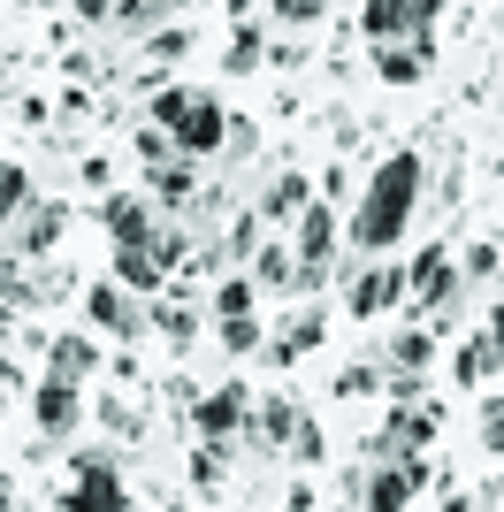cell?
<instances>
[{
    "instance_id": "6da1fadb",
    "label": "cell",
    "mask_w": 504,
    "mask_h": 512,
    "mask_svg": "<svg viewBox=\"0 0 504 512\" xmlns=\"http://www.w3.org/2000/svg\"><path fill=\"white\" fill-rule=\"evenodd\" d=\"M420 192H428V161H420V146H390L367 169V192H359L352 207V253L367 260H390L405 245V230H413V214H420Z\"/></svg>"
},
{
    "instance_id": "7a4b0ae2",
    "label": "cell",
    "mask_w": 504,
    "mask_h": 512,
    "mask_svg": "<svg viewBox=\"0 0 504 512\" xmlns=\"http://www.w3.org/2000/svg\"><path fill=\"white\" fill-rule=\"evenodd\" d=\"M146 123L168 130L184 161H207V153H222V138H230V107L214 100L207 85H153Z\"/></svg>"
},
{
    "instance_id": "3957f363",
    "label": "cell",
    "mask_w": 504,
    "mask_h": 512,
    "mask_svg": "<svg viewBox=\"0 0 504 512\" xmlns=\"http://www.w3.org/2000/svg\"><path fill=\"white\" fill-rule=\"evenodd\" d=\"M405 299H413V268H405V260H367V268L344 283L352 321H382V314H398Z\"/></svg>"
},
{
    "instance_id": "277c9868",
    "label": "cell",
    "mask_w": 504,
    "mask_h": 512,
    "mask_svg": "<svg viewBox=\"0 0 504 512\" xmlns=\"http://www.w3.org/2000/svg\"><path fill=\"white\" fill-rule=\"evenodd\" d=\"M62 512H130V482L115 474V459H100V451H84L77 474L62 482V497H54Z\"/></svg>"
},
{
    "instance_id": "5b68a950",
    "label": "cell",
    "mask_w": 504,
    "mask_h": 512,
    "mask_svg": "<svg viewBox=\"0 0 504 512\" xmlns=\"http://www.w3.org/2000/svg\"><path fill=\"white\" fill-rule=\"evenodd\" d=\"M420 482H428V451H413V459H375V467L359 474V512H405Z\"/></svg>"
},
{
    "instance_id": "8992f818",
    "label": "cell",
    "mask_w": 504,
    "mask_h": 512,
    "mask_svg": "<svg viewBox=\"0 0 504 512\" xmlns=\"http://www.w3.org/2000/svg\"><path fill=\"white\" fill-rule=\"evenodd\" d=\"M436 8L428 0H367L359 8V39L367 46H398V39H436Z\"/></svg>"
},
{
    "instance_id": "52a82bcc",
    "label": "cell",
    "mask_w": 504,
    "mask_h": 512,
    "mask_svg": "<svg viewBox=\"0 0 504 512\" xmlns=\"http://www.w3.org/2000/svg\"><path fill=\"white\" fill-rule=\"evenodd\" d=\"M336 199H314V207L298 214V291H321V283H329V253H336Z\"/></svg>"
},
{
    "instance_id": "ba28073f",
    "label": "cell",
    "mask_w": 504,
    "mask_h": 512,
    "mask_svg": "<svg viewBox=\"0 0 504 512\" xmlns=\"http://www.w3.org/2000/svg\"><path fill=\"white\" fill-rule=\"evenodd\" d=\"M146 299H138V291H123V283L107 276V283H92V291H84V329H100V337H146Z\"/></svg>"
},
{
    "instance_id": "9c48e42d",
    "label": "cell",
    "mask_w": 504,
    "mask_h": 512,
    "mask_svg": "<svg viewBox=\"0 0 504 512\" xmlns=\"http://www.w3.org/2000/svg\"><path fill=\"white\" fill-rule=\"evenodd\" d=\"M245 421H252V390L237 383V375H230V383H214L207 398L191 406V436H207V444H237Z\"/></svg>"
},
{
    "instance_id": "30bf717a",
    "label": "cell",
    "mask_w": 504,
    "mask_h": 512,
    "mask_svg": "<svg viewBox=\"0 0 504 512\" xmlns=\"http://www.w3.org/2000/svg\"><path fill=\"white\" fill-rule=\"evenodd\" d=\"M31 421H39V436H77L84 428V383L39 375V383H31Z\"/></svg>"
},
{
    "instance_id": "8fae6325",
    "label": "cell",
    "mask_w": 504,
    "mask_h": 512,
    "mask_svg": "<svg viewBox=\"0 0 504 512\" xmlns=\"http://www.w3.org/2000/svg\"><path fill=\"white\" fill-rule=\"evenodd\" d=\"M100 230H107V245H153L161 237V207L146 192H115L100 207Z\"/></svg>"
},
{
    "instance_id": "7c38bea8",
    "label": "cell",
    "mask_w": 504,
    "mask_h": 512,
    "mask_svg": "<svg viewBox=\"0 0 504 512\" xmlns=\"http://www.w3.org/2000/svg\"><path fill=\"white\" fill-rule=\"evenodd\" d=\"M428 436H436V406L428 413H382L375 436H367V459H413V451H428Z\"/></svg>"
},
{
    "instance_id": "4fadbf2b",
    "label": "cell",
    "mask_w": 504,
    "mask_h": 512,
    "mask_svg": "<svg viewBox=\"0 0 504 512\" xmlns=\"http://www.w3.org/2000/svg\"><path fill=\"white\" fill-rule=\"evenodd\" d=\"M62 230H69V207H62V199H31V207L16 214V253L23 260H46L54 245H62Z\"/></svg>"
},
{
    "instance_id": "5bb4252c",
    "label": "cell",
    "mask_w": 504,
    "mask_h": 512,
    "mask_svg": "<svg viewBox=\"0 0 504 512\" xmlns=\"http://www.w3.org/2000/svg\"><path fill=\"white\" fill-rule=\"evenodd\" d=\"M46 375H54V383L100 375V329H62V337L46 344Z\"/></svg>"
},
{
    "instance_id": "9a60e30c",
    "label": "cell",
    "mask_w": 504,
    "mask_h": 512,
    "mask_svg": "<svg viewBox=\"0 0 504 512\" xmlns=\"http://www.w3.org/2000/svg\"><path fill=\"white\" fill-rule=\"evenodd\" d=\"M428 69H436V39H398V46H375V77L382 85H428Z\"/></svg>"
},
{
    "instance_id": "2e32d148",
    "label": "cell",
    "mask_w": 504,
    "mask_h": 512,
    "mask_svg": "<svg viewBox=\"0 0 504 512\" xmlns=\"http://www.w3.org/2000/svg\"><path fill=\"white\" fill-rule=\"evenodd\" d=\"M107 276L123 283V291H138V299H161L168 260H161V245H115V268H107Z\"/></svg>"
},
{
    "instance_id": "e0dca14e",
    "label": "cell",
    "mask_w": 504,
    "mask_h": 512,
    "mask_svg": "<svg viewBox=\"0 0 504 512\" xmlns=\"http://www.w3.org/2000/svg\"><path fill=\"white\" fill-rule=\"evenodd\" d=\"M298 421H306V413H298L291 398H252V421H245V436H252L260 451H291Z\"/></svg>"
},
{
    "instance_id": "ac0fdd59",
    "label": "cell",
    "mask_w": 504,
    "mask_h": 512,
    "mask_svg": "<svg viewBox=\"0 0 504 512\" xmlns=\"http://www.w3.org/2000/svg\"><path fill=\"white\" fill-rule=\"evenodd\" d=\"M314 199H321V184H314V176L283 169V176L268 184V192H260V222H298V214L314 207Z\"/></svg>"
},
{
    "instance_id": "d6986e66",
    "label": "cell",
    "mask_w": 504,
    "mask_h": 512,
    "mask_svg": "<svg viewBox=\"0 0 504 512\" xmlns=\"http://www.w3.org/2000/svg\"><path fill=\"white\" fill-rule=\"evenodd\" d=\"M489 375H504V352L489 337H466L459 352H451V383H459V390H482Z\"/></svg>"
},
{
    "instance_id": "ffe728a7",
    "label": "cell",
    "mask_w": 504,
    "mask_h": 512,
    "mask_svg": "<svg viewBox=\"0 0 504 512\" xmlns=\"http://www.w3.org/2000/svg\"><path fill=\"white\" fill-rule=\"evenodd\" d=\"M153 207H161V214L199 207V176H191V161H168V169H153Z\"/></svg>"
},
{
    "instance_id": "44dd1931",
    "label": "cell",
    "mask_w": 504,
    "mask_h": 512,
    "mask_svg": "<svg viewBox=\"0 0 504 512\" xmlns=\"http://www.w3.org/2000/svg\"><path fill=\"white\" fill-rule=\"evenodd\" d=\"M252 283L260 291H298V253L291 245H252Z\"/></svg>"
},
{
    "instance_id": "7402d4cb",
    "label": "cell",
    "mask_w": 504,
    "mask_h": 512,
    "mask_svg": "<svg viewBox=\"0 0 504 512\" xmlns=\"http://www.w3.org/2000/svg\"><path fill=\"white\" fill-rule=\"evenodd\" d=\"M428 360H436V329H428V321H405L398 337H390V367H405V375H428Z\"/></svg>"
},
{
    "instance_id": "603a6c76",
    "label": "cell",
    "mask_w": 504,
    "mask_h": 512,
    "mask_svg": "<svg viewBox=\"0 0 504 512\" xmlns=\"http://www.w3.org/2000/svg\"><path fill=\"white\" fill-rule=\"evenodd\" d=\"M321 337H329V314H298V321H291V329H283V337H275V344H268V360H275V367H291V360H298V352H314V344H321Z\"/></svg>"
},
{
    "instance_id": "cb8c5ba5",
    "label": "cell",
    "mask_w": 504,
    "mask_h": 512,
    "mask_svg": "<svg viewBox=\"0 0 504 512\" xmlns=\"http://www.w3.org/2000/svg\"><path fill=\"white\" fill-rule=\"evenodd\" d=\"M260 62H268V31L252 16H237V39H230V54H222V69H230V77H252Z\"/></svg>"
},
{
    "instance_id": "d4e9b609",
    "label": "cell",
    "mask_w": 504,
    "mask_h": 512,
    "mask_svg": "<svg viewBox=\"0 0 504 512\" xmlns=\"http://www.w3.org/2000/svg\"><path fill=\"white\" fill-rule=\"evenodd\" d=\"M31 199H39L31 169H23V161H0V230H8V222H16V214L31 207Z\"/></svg>"
},
{
    "instance_id": "484cf974",
    "label": "cell",
    "mask_w": 504,
    "mask_h": 512,
    "mask_svg": "<svg viewBox=\"0 0 504 512\" xmlns=\"http://www.w3.org/2000/svg\"><path fill=\"white\" fill-rule=\"evenodd\" d=\"M214 337H222V352H237V360H245V352H260V344H268V329H260V314H222V321H214Z\"/></svg>"
},
{
    "instance_id": "4316f807",
    "label": "cell",
    "mask_w": 504,
    "mask_h": 512,
    "mask_svg": "<svg viewBox=\"0 0 504 512\" xmlns=\"http://www.w3.org/2000/svg\"><path fill=\"white\" fill-rule=\"evenodd\" d=\"M153 329H161V337L176 344V352H184V344L199 337V306H184V299H161V306H153Z\"/></svg>"
},
{
    "instance_id": "83f0119b",
    "label": "cell",
    "mask_w": 504,
    "mask_h": 512,
    "mask_svg": "<svg viewBox=\"0 0 504 512\" xmlns=\"http://www.w3.org/2000/svg\"><path fill=\"white\" fill-rule=\"evenodd\" d=\"M321 16H329V0H268V23H283V31H314Z\"/></svg>"
},
{
    "instance_id": "f1b7e54d",
    "label": "cell",
    "mask_w": 504,
    "mask_h": 512,
    "mask_svg": "<svg viewBox=\"0 0 504 512\" xmlns=\"http://www.w3.org/2000/svg\"><path fill=\"white\" fill-rule=\"evenodd\" d=\"M252 306H260V283H252V276H230L222 291H214V321H222V314H252Z\"/></svg>"
},
{
    "instance_id": "f546056e",
    "label": "cell",
    "mask_w": 504,
    "mask_h": 512,
    "mask_svg": "<svg viewBox=\"0 0 504 512\" xmlns=\"http://www.w3.org/2000/svg\"><path fill=\"white\" fill-rule=\"evenodd\" d=\"M291 459H298V467H321V459H329V444H321V421H314V413L298 421V436H291Z\"/></svg>"
},
{
    "instance_id": "4dcf8cb0",
    "label": "cell",
    "mask_w": 504,
    "mask_h": 512,
    "mask_svg": "<svg viewBox=\"0 0 504 512\" xmlns=\"http://www.w3.org/2000/svg\"><path fill=\"white\" fill-rule=\"evenodd\" d=\"M482 451H504V398L497 390L482 398Z\"/></svg>"
},
{
    "instance_id": "1f68e13d",
    "label": "cell",
    "mask_w": 504,
    "mask_h": 512,
    "mask_svg": "<svg viewBox=\"0 0 504 512\" xmlns=\"http://www.w3.org/2000/svg\"><path fill=\"white\" fill-rule=\"evenodd\" d=\"M184 46H191V31H176V23H161V31H153V39H146V54H153V62H176Z\"/></svg>"
},
{
    "instance_id": "d6a6232c",
    "label": "cell",
    "mask_w": 504,
    "mask_h": 512,
    "mask_svg": "<svg viewBox=\"0 0 504 512\" xmlns=\"http://www.w3.org/2000/svg\"><path fill=\"white\" fill-rule=\"evenodd\" d=\"M375 383H382V367H367V360H359L352 375H336V398H367Z\"/></svg>"
},
{
    "instance_id": "836d02e7",
    "label": "cell",
    "mask_w": 504,
    "mask_h": 512,
    "mask_svg": "<svg viewBox=\"0 0 504 512\" xmlns=\"http://www.w3.org/2000/svg\"><path fill=\"white\" fill-rule=\"evenodd\" d=\"M252 130H260V123H245V115H230V138H222V153H230V161H245V153H252Z\"/></svg>"
},
{
    "instance_id": "e575fe53",
    "label": "cell",
    "mask_w": 504,
    "mask_h": 512,
    "mask_svg": "<svg viewBox=\"0 0 504 512\" xmlns=\"http://www.w3.org/2000/svg\"><path fill=\"white\" fill-rule=\"evenodd\" d=\"M459 276H497V245H466V268Z\"/></svg>"
},
{
    "instance_id": "d590c367",
    "label": "cell",
    "mask_w": 504,
    "mask_h": 512,
    "mask_svg": "<svg viewBox=\"0 0 504 512\" xmlns=\"http://www.w3.org/2000/svg\"><path fill=\"white\" fill-rule=\"evenodd\" d=\"M69 16L77 23H115V0H69Z\"/></svg>"
},
{
    "instance_id": "8d00e7d4",
    "label": "cell",
    "mask_w": 504,
    "mask_h": 512,
    "mask_svg": "<svg viewBox=\"0 0 504 512\" xmlns=\"http://www.w3.org/2000/svg\"><path fill=\"white\" fill-rule=\"evenodd\" d=\"M482 337H489V344H497V352H504V299H497V306H489V314H482Z\"/></svg>"
},
{
    "instance_id": "74e56055",
    "label": "cell",
    "mask_w": 504,
    "mask_h": 512,
    "mask_svg": "<svg viewBox=\"0 0 504 512\" xmlns=\"http://www.w3.org/2000/svg\"><path fill=\"white\" fill-rule=\"evenodd\" d=\"M436 512H482V505H474L466 490H443V505H436Z\"/></svg>"
},
{
    "instance_id": "f35d334b",
    "label": "cell",
    "mask_w": 504,
    "mask_h": 512,
    "mask_svg": "<svg viewBox=\"0 0 504 512\" xmlns=\"http://www.w3.org/2000/svg\"><path fill=\"white\" fill-rule=\"evenodd\" d=\"M283 512H314V490H306V482H298V490L283 497Z\"/></svg>"
},
{
    "instance_id": "ab89813d",
    "label": "cell",
    "mask_w": 504,
    "mask_h": 512,
    "mask_svg": "<svg viewBox=\"0 0 504 512\" xmlns=\"http://www.w3.org/2000/svg\"><path fill=\"white\" fill-rule=\"evenodd\" d=\"M8 383H16V367H8V360H0V390H8Z\"/></svg>"
},
{
    "instance_id": "60d3db41",
    "label": "cell",
    "mask_w": 504,
    "mask_h": 512,
    "mask_svg": "<svg viewBox=\"0 0 504 512\" xmlns=\"http://www.w3.org/2000/svg\"><path fill=\"white\" fill-rule=\"evenodd\" d=\"M497 490H504V451H497Z\"/></svg>"
},
{
    "instance_id": "b9f144b4",
    "label": "cell",
    "mask_w": 504,
    "mask_h": 512,
    "mask_svg": "<svg viewBox=\"0 0 504 512\" xmlns=\"http://www.w3.org/2000/svg\"><path fill=\"white\" fill-rule=\"evenodd\" d=\"M0 512H8V482H0Z\"/></svg>"
},
{
    "instance_id": "7bdbcfd3",
    "label": "cell",
    "mask_w": 504,
    "mask_h": 512,
    "mask_svg": "<svg viewBox=\"0 0 504 512\" xmlns=\"http://www.w3.org/2000/svg\"><path fill=\"white\" fill-rule=\"evenodd\" d=\"M428 8H436V16H443V0H428Z\"/></svg>"
},
{
    "instance_id": "ee69618b",
    "label": "cell",
    "mask_w": 504,
    "mask_h": 512,
    "mask_svg": "<svg viewBox=\"0 0 504 512\" xmlns=\"http://www.w3.org/2000/svg\"><path fill=\"white\" fill-rule=\"evenodd\" d=\"M176 512H191V505H176Z\"/></svg>"
}]
</instances>
